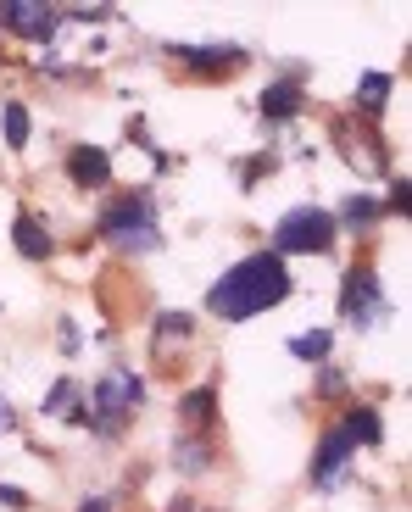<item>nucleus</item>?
Returning <instances> with one entry per match:
<instances>
[{
    "instance_id": "7",
    "label": "nucleus",
    "mask_w": 412,
    "mask_h": 512,
    "mask_svg": "<svg viewBox=\"0 0 412 512\" xmlns=\"http://www.w3.org/2000/svg\"><path fill=\"white\" fill-rule=\"evenodd\" d=\"M67 173H73V184H84V190H101V184L112 179V162H106L101 145H78V151L67 156Z\"/></svg>"
},
{
    "instance_id": "11",
    "label": "nucleus",
    "mask_w": 412,
    "mask_h": 512,
    "mask_svg": "<svg viewBox=\"0 0 412 512\" xmlns=\"http://www.w3.org/2000/svg\"><path fill=\"white\" fill-rule=\"evenodd\" d=\"M340 435H346L351 446H357V440H362V446H379V435H385V429H379V412L374 407H357L346 423H340Z\"/></svg>"
},
{
    "instance_id": "18",
    "label": "nucleus",
    "mask_w": 412,
    "mask_h": 512,
    "mask_svg": "<svg viewBox=\"0 0 412 512\" xmlns=\"http://www.w3.org/2000/svg\"><path fill=\"white\" fill-rule=\"evenodd\" d=\"M184 334H190V318H184V312L162 318V340H184Z\"/></svg>"
},
{
    "instance_id": "3",
    "label": "nucleus",
    "mask_w": 412,
    "mask_h": 512,
    "mask_svg": "<svg viewBox=\"0 0 412 512\" xmlns=\"http://www.w3.org/2000/svg\"><path fill=\"white\" fill-rule=\"evenodd\" d=\"M273 245H279V251H329V245H335V218L318 212V206H296V212L279 218Z\"/></svg>"
},
{
    "instance_id": "13",
    "label": "nucleus",
    "mask_w": 412,
    "mask_h": 512,
    "mask_svg": "<svg viewBox=\"0 0 412 512\" xmlns=\"http://www.w3.org/2000/svg\"><path fill=\"white\" fill-rule=\"evenodd\" d=\"M385 95H390V78L385 73H368V78H362V90H357V106L368 117H379V112H385Z\"/></svg>"
},
{
    "instance_id": "20",
    "label": "nucleus",
    "mask_w": 412,
    "mask_h": 512,
    "mask_svg": "<svg viewBox=\"0 0 412 512\" xmlns=\"http://www.w3.org/2000/svg\"><path fill=\"white\" fill-rule=\"evenodd\" d=\"M346 218L368 223V218H374V201H346Z\"/></svg>"
},
{
    "instance_id": "2",
    "label": "nucleus",
    "mask_w": 412,
    "mask_h": 512,
    "mask_svg": "<svg viewBox=\"0 0 412 512\" xmlns=\"http://www.w3.org/2000/svg\"><path fill=\"white\" fill-rule=\"evenodd\" d=\"M101 234L112 245H123V251H151V245L162 240V234H156V206L145 201V195H123V201L106 212Z\"/></svg>"
},
{
    "instance_id": "23",
    "label": "nucleus",
    "mask_w": 412,
    "mask_h": 512,
    "mask_svg": "<svg viewBox=\"0 0 412 512\" xmlns=\"http://www.w3.org/2000/svg\"><path fill=\"white\" fill-rule=\"evenodd\" d=\"M84 512H106V501H90V507H84Z\"/></svg>"
},
{
    "instance_id": "4",
    "label": "nucleus",
    "mask_w": 412,
    "mask_h": 512,
    "mask_svg": "<svg viewBox=\"0 0 412 512\" xmlns=\"http://www.w3.org/2000/svg\"><path fill=\"white\" fill-rule=\"evenodd\" d=\"M340 312H346L351 323H368V318H379V312H385V295H379V284H374V273H368V268L346 273V290H340Z\"/></svg>"
},
{
    "instance_id": "16",
    "label": "nucleus",
    "mask_w": 412,
    "mask_h": 512,
    "mask_svg": "<svg viewBox=\"0 0 412 512\" xmlns=\"http://www.w3.org/2000/svg\"><path fill=\"white\" fill-rule=\"evenodd\" d=\"M212 407H218V396H212V390H195V396H184V418H190V423H206V418H212Z\"/></svg>"
},
{
    "instance_id": "19",
    "label": "nucleus",
    "mask_w": 412,
    "mask_h": 512,
    "mask_svg": "<svg viewBox=\"0 0 412 512\" xmlns=\"http://www.w3.org/2000/svg\"><path fill=\"white\" fill-rule=\"evenodd\" d=\"M67 401H73V384H56V390H51V401H45V412H62Z\"/></svg>"
},
{
    "instance_id": "21",
    "label": "nucleus",
    "mask_w": 412,
    "mask_h": 512,
    "mask_svg": "<svg viewBox=\"0 0 412 512\" xmlns=\"http://www.w3.org/2000/svg\"><path fill=\"white\" fill-rule=\"evenodd\" d=\"M0 501H6V507H23L28 496H23V490H17V485H0Z\"/></svg>"
},
{
    "instance_id": "22",
    "label": "nucleus",
    "mask_w": 412,
    "mask_h": 512,
    "mask_svg": "<svg viewBox=\"0 0 412 512\" xmlns=\"http://www.w3.org/2000/svg\"><path fill=\"white\" fill-rule=\"evenodd\" d=\"M6 423H12V412H6V401H0V429H6Z\"/></svg>"
},
{
    "instance_id": "8",
    "label": "nucleus",
    "mask_w": 412,
    "mask_h": 512,
    "mask_svg": "<svg viewBox=\"0 0 412 512\" xmlns=\"http://www.w3.org/2000/svg\"><path fill=\"white\" fill-rule=\"evenodd\" d=\"M173 56H179L184 67H195V73H229V67L240 62L234 45H173Z\"/></svg>"
},
{
    "instance_id": "17",
    "label": "nucleus",
    "mask_w": 412,
    "mask_h": 512,
    "mask_svg": "<svg viewBox=\"0 0 412 512\" xmlns=\"http://www.w3.org/2000/svg\"><path fill=\"white\" fill-rule=\"evenodd\" d=\"M6 145H28V112L23 106H6Z\"/></svg>"
},
{
    "instance_id": "10",
    "label": "nucleus",
    "mask_w": 412,
    "mask_h": 512,
    "mask_svg": "<svg viewBox=\"0 0 412 512\" xmlns=\"http://www.w3.org/2000/svg\"><path fill=\"white\" fill-rule=\"evenodd\" d=\"M262 112H268V117H296L301 112V84H296V78H284V84L262 90Z\"/></svg>"
},
{
    "instance_id": "9",
    "label": "nucleus",
    "mask_w": 412,
    "mask_h": 512,
    "mask_svg": "<svg viewBox=\"0 0 412 512\" xmlns=\"http://www.w3.org/2000/svg\"><path fill=\"white\" fill-rule=\"evenodd\" d=\"M346 457H351V440L340 435H323V446H318V462H312V479H318V485H335V474L340 468H346Z\"/></svg>"
},
{
    "instance_id": "6",
    "label": "nucleus",
    "mask_w": 412,
    "mask_h": 512,
    "mask_svg": "<svg viewBox=\"0 0 412 512\" xmlns=\"http://www.w3.org/2000/svg\"><path fill=\"white\" fill-rule=\"evenodd\" d=\"M134 401H140V379H134V373H112V379H106L101 390H95V412H101L106 429L129 418Z\"/></svg>"
},
{
    "instance_id": "5",
    "label": "nucleus",
    "mask_w": 412,
    "mask_h": 512,
    "mask_svg": "<svg viewBox=\"0 0 412 512\" xmlns=\"http://www.w3.org/2000/svg\"><path fill=\"white\" fill-rule=\"evenodd\" d=\"M0 23L23 39H45L56 28V6H39V0H0Z\"/></svg>"
},
{
    "instance_id": "15",
    "label": "nucleus",
    "mask_w": 412,
    "mask_h": 512,
    "mask_svg": "<svg viewBox=\"0 0 412 512\" xmlns=\"http://www.w3.org/2000/svg\"><path fill=\"white\" fill-rule=\"evenodd\" d=\"M173 457H179V468H184V474H201V468H206V457H212V451H206L201 440H184V446L173 451Z\"/></svg>"
},
{
    "instance_id": "12",
    "label": "nucleus",
    "mask_w": 412,
    "mask_h": 512,
    "mask_svg": "<svg viewBox=\"0 0 412 512\" xmlns=\"http://www.w3.org/2000/svg\"><path fill=\"white\" fill-rule=\"evenodd\" d=\"M17 251L28 256V262H39V256H51V234H45V223H34L23 212V218H17Z\"/></svg>"
},
{
    "instance_id": "1",
    "label": "nucleus",
    "mask_w": 412,
    "mask_h": 512,
    "mask_svg": "<svg viewBox=\"0 0 412 512\" xmlns=\"http://www.w3.org/2000/svg\"><path fill=\"white\" fill-rule=\"evenodd\" d=\"M284 295H290L284 262L273 251H257V256H245V262H234V268L206 290V307L218 312L223 323H245V318H257V312L279 307Z\"/></svg>"
},
{
    "instance_id": "14",
    "label": "nucleus",
    "mask_w": 412,
    "mask_h": 512,
    "mask_svg": "<svg viewBox=\"0 0 412 512\" xmlns=\"http://www.w3.org/2000/svg\"><path fill=\"white\" fill-rule=\"evenodd\" d=\"M329 346H335V334H329V329H318V334H296V340H290V351H296L301 362H323V357H329Z\"/></svg>"
}]
</instances>
